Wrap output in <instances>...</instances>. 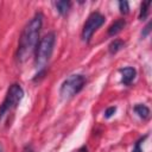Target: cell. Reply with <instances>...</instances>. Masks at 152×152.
I'll return each mask as SVG.
<instances>
[{"instance_id":"obj_9","label":"cell","mask_w":152,"mask_h":152,"mask_svg":"<svg viewBox=\"0 0 152 152\" xmlns=\"http://www.w3.org/2000/svg\"><path fill=\"white\" fill-rule=\"evenodd\" d=\"M134 112L141 118V119H147L150 116V109L145 104H137L134 107Z\"/></svg>"},{"instance_id":"obj_2","label":"cell","mask_w":152,"mask_h":152,"mask_svg":"<svg viewBox=\"0 0 152 152\" xmlns=\"http://www.w3.org/2000/svg\"><path fill=\"white\" fill-rule=\"evenodd\" d=\"M56 43V34L53 32L46 33L37 44V48L34 50V64L38 69H42L49 62L53 46Z\"/></svg>"},{"instance_id":"obj_16","label":"cell","mask_w":152,"mask_h":152,"mask_svg":"<svg viewBox=\"0 0 152 152\" xmlns=\"http://www.w3.org/2000/svg\"><path fill=\"white\" fill-rule=\"evenodd\" d=\"M77 152H88V148H87V146H82L81 148L77 150Z\"/></svg>"},{"instance_id":"obj_8","label":"cell","mask_w":152,"mask_h":152,"mask_svg":"<svg viewBox=\"0 0 152 152\" xmlns=\"http://www.w3.org/2000/svg\"><path fill=\"white\" fill-rule=\"evenodd\" d=\"M55 6H56L57 12H58L59 14H65V13L69 11V8H70L71 2H70V1L62 0V1H57V2H55Z\"/></svg>"},{"instance_id":"obj_10","label":"cell","mask_w":152,"mask_h":152,"mask_svg":"<svg viewBox=\"0 0 152 152\" xmlns=\"http://www.w3.org/2000/svg\"><path fill=\"white\" fill-rule=\"evenodd\" d=\"M124 45H125V43H124L121 39H114V40L109 44L108 50H109V52L113 55V53H116L119 50H121V49L124 48Z\"/></svg>"},{"instance_id":"obj_14","label":"cell","mask_w":152,"mask_h":152,"mask_svg":"<svg viewBox=\"0 0 152 152\" xmlns=\"http://www.w3.org/2000/svg\"><path fill=\"white\" fill-rule=\"evenodd\" d=\"M115 110H116V107H109V108H107L106 112H104V116H106L107 119L110 118V116L115 113Z\"/></svg>"},{"instance_id":"obj_4","label":"cell","mask_w":152,"mask_h":152,"mask_svg":"<svg viewBox=\"0 0 152 152\" xmlns=\"http://www.w3.org/2000/svg\"><path fill=\"white\" fill-rule=\"evenodd\" d=\"M86 84V77L81 74L70 75L61 86L59 94L63 99H70L78 94Z\"/></svg>"},{"instance_id":"obj_3","label":"cell","mask_w":152,"mask_h":152,"mask_svg":"<svg viewBox=\"0 0 152 152\" xmlns=\"http://www.w3.org/2000/svg\"><path fill=\"white\" fill-rule=\"evenodd\" d=\"M23 97H24V90H23L21 86L18 83L11 84L2 103L0 104V122L6 118V115L11 110L17 108V106L20 103Z\"/></svg>"},{"instance_id":"obj_17","label":"cell","mask_w":152,"mask_h":152,"mask_svg":"<svg viewBox=\"0 0 152 152\" xmlns=\"http://www.w3.org/2000/svg\"><path fill=\"white\" fill-rule=\"evenodd\" d=\"M0 152H1V146H0Z\"/></svg>"},{"instance_id":"obj_1","label":"cell","mask_w":152,"mask_h":152,"mask_svg":"<svg viewBox=\"0 0 152 152\" xmlns=\"http://www.w3.org/2000/svg\"><path fill=\"white\" fill-rule=\"evenodd\" d=\"M43 14L39 12L37 13L24 27L19 43H18V50H17V61L19 63L25 62L36 50L38 44V38L40 33V28L43 25Z\"/></svg>"},{"instance_id":"obj_11","label":"cell","mask_w":152,"mask_h":152,"mask_svg":"<svg viewBox=\"0 0 152 152\" xmlns=\"http://www.w3.org/2000/svg\"><path fill=\"white\" fill-rule=\"evenodd\" d=\"M151 6V1H145L141 4V7H140V13H139V19L140 20H144L147 14H148V8Z\"/></svg>"},{"instance_id":"obj_6","label":"cell","mask_w":152,"mask_h":152,"mask_svg":"<svg viewBox=\"0 0 152 152\" xmlns=\"http://www.w3.org/2000/svg\"><path fill=\"white\" fill-rule=\"evenodd\" d=\"M120 74H121V82L124 86H129L133 80L135 78V75H137V71L132 66H126V68H122L119 70Z\"/></svg>"},{"instance_id":"obj_13","label":"cell","mask_w":152,"mask_h":152,"mask_svg":"<svg viewBox=\"0 0 152 152\" xmlns=\"http://www.w3.org/2000/svg\"><path fill=\"white\" fill-rule=\"evenodd\" d=\"M142 140H144V138L140 139V140H138V141L135 142V145H134L132 152H142V148H141V141H142Z\"/></svg>"},{"instance_id":"obj_5","label":"cell","mask_w":152,"mask_h":152,"mask_svg":"<svg viewBox=\"0 0 152 152\" xmlns=\"http://www.w3.org/2000/svg\"><path fill=\"white\" fill-rule=\"evenodd\" d=\"M103 23H104V17L101 13H99V12L91 13L88 17V19H87V21H86V24L83 26V30H82V39H83V42L88 43L90 40L91 36L94 34V32Z\"/></svg>"},{"instance_id":"obj_12","label":"cell","mask_w":152,"mask_h":152,"mask_svg":"<svg viewBox=\"0 0 152 152\" xmlns=\"http://www.w3.org/2000/svg\"><path fill=\"white\" fill-rule=\"evenodd\" d=\"M119 8H120V12H121L122 14H127L128 11H129L128 2H127V1H120V2H119Z\"/></svg>"},{"instance_id":"obj_7","label":"cell","mask_w":152,"mask_h":152,"mask_svg":"<svg viewBox=\"0 0 152 152\" xmlns=\"http://www.w3.org/2000/svg\"><path fill=\"white\" fill-rule=\"evenodd\" d=\"M126 25V21L124 19H119V20H115L109 27H108V36H115L118 34Z\"/></svg>"},{"instance_id":"obj_15","label":"cell","mask_w":152,"mask_h":152,"mask_svg":"<svg viewBox=\"0 0 152 152\" xmlns=\"http://www.w3.org/2000/svg\"><path fill=\"white\" fill-rule=\"evenodd\" d=\"M150 26H151V23H148V24H147V25H146V26H145V30H144V32H142V33H141V34H142V36H144V37H145V36H147V34H148V32H150Z\"/></svg>"}]
</instances>
